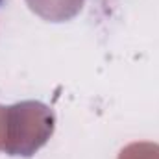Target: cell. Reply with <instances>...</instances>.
<instances>
[{
	"instance_id": "1",
	"label": "cell",
	"mask_w": 159,
	"mask_h": 159,
	"mask_svg": "<svg viewBox=\"0 0 159 159\" xmlns=\"http://www.w3.org/2000/svg\"><path fill=\"white\" fill-rule=\"evenodd\" d=\"M0 2H2V0H0Z\"/></svg>"
}]
</instances>
